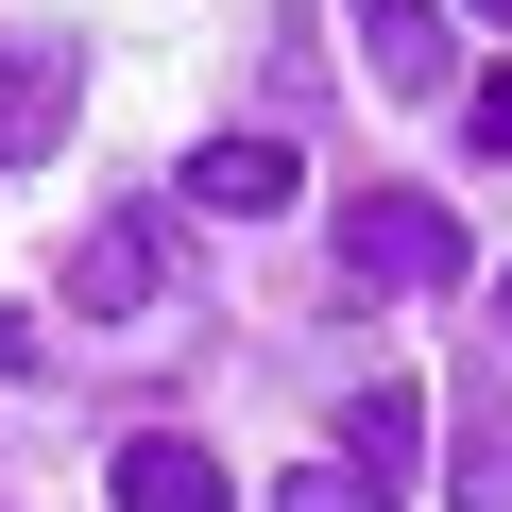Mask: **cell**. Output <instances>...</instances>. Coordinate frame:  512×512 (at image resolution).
<instances>
[{
  "label": "cell",
  "instance_id": "cell-9",
  "mask_svg": "<svg viewBox=\"0 0 512 512\" xmlns=\"http://www.w3.org/2000/svg\"><path fill=\"white\" fill-rule=\"evenodd\" d=\"M461 120H478V154L512 171V69H478V86H461Z\"/></svg>",
  "mask_w": 512,
  "mask_h": 512
},
{
  "label": "cell",
  "instance_id": "cell-10",
  "mask_svg": "<svg viewBox=\"0 0 512 512\" xmlns=\"http://www.w3.org/2000/svg\"><path fill=\"white\" fill-rule=\"evenodd\" d=\"M478 18H512V0H478Z\"/></svg>",
  "mask_w": 512,
  "mask_h": 512
},
{
  "label": "cell",
  "instance_id": "cell-5",
  "mask_svg": "<svg viewBox=\"0 0 512 512\" xmlns=\"http://www.w3.org/2000/svg\"><path fill=\"white\" fill-rule=\"evenodd\" d=\"M359 69L393 103H444L461 86V18H444V0H359Z\"/></svg>",
  "mask_w": 512,
  "mask_h": 512
},
{
  "label": "cell",
  "instance_id": "cell-7",
  "mask_svg": "<svg viewBox=\"0 0 512 512\" xmlns=\"http://www.w3.org/2000/svg\"><path fill=\"white\" fill-rule=\"evenodd\" d=\"M120 512H222V461H205L188 427H137V444H120Z\"/></svg>",
  "mask_w": 512,
  "mask_h": 512
},
{
  "label": "cell",
  "instance_id": "cell-6",
  "mask_svg": "<svg viewBox=\"0 0 512 512\" xmlns=\"http://www.w3.org/2000/svg\"><path fill=\"white\" fill-rule=\"evenodd\" d=\"M188 205L274 222V205H291V137H205V154H188Z\"/></svg>",
  "mask_w": 512,
  "mask_h": 512
},
{
  "label": "cell",
  "instance_id": "cell-4",
  "mask_svg": "<svg viewBox=\"0 0 512 512\" xmlns=\"http://www.w3.org/2000/svg\"><path fill=\"white\" fill-rule=\"evenodd\" d=\"M342 478H359L376 512L427 478V376H359V393H342Z\"/></svg>",
  "mask_w": 512,
  "mask_h": 512
},
{
  "label": "cell",
  "instance_id": "cell-11",
  "mask_svg": "<svg viewBox=\"0 0 512 512\" xmlns=\"http://www.w3.org/2000/svg\"><path fill=\"white\" fill-rule=\"evenodd\" d=\"M495 325H512V308H495Z\"/></svg>",
  "mask_w": 512,
  "mask_h": 512
},
{
  "label": "cell",
  "instance_id": "cell-1",
  "mask_svg": "<svg viewBox=\"0 0 512 512\" xmlns=\"http://www.w3.org/2000/svg\"><path fill=\"white\" fill-rule=\"evenodd\" d=\"M325 239H342V274H359V291H461V274H478L461 205H427V188H359Z\"/></svg>",
  "mask_w": 512,
  "mask_h": 512
},
{
  "label": "cell",
  "instance_id": "cell-3",
  "mask_svg": "<svg viewBox=\"0 0 512 512\" xmlns=\"http://www.w3.org/2000/svg\"><path fill=\"white\" fill-rule=\"evenodd\" d=\"M69 103H86V52L18 18V35H0V171H35V154L69 137Z\"/></svg>",
  "mask_w": 512,
  "mask_h": 512
},
{
  "label": "cell",
  "instance_id": "cell-2",
  "mask_svg": "<svg viewBox=\"0 0 512 512\" xmlns=\"http://www.w3.org/2000/svg\"><path fill=\"white\" fill-rule=\"evenodd\" d=\"M69 308H103V325H154V308H171V222H154V205H103V222L69 239Z\"/></svg>",
  "mask_w": 512,
  "mask_h": 512
},
{
  "label": "cell",
  "instance_id": "cell-8",
  "mask_svg": "<svg viewBox=\"0 0 512 512\" xmlns=\"http://www.w3.org/2000/svg\"><path fill=\"white\" fill-rule=\"evenodd\" d=\"M274 512H376V495H359L342 461H291V478H274Z\"/></svg>",
  "mask_w": 512,
  "mask_h": 512
}]
</instances>
